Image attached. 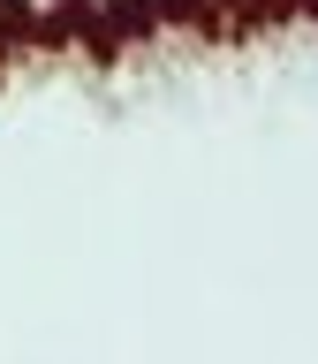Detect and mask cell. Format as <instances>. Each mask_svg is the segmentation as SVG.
Returning a JSON list of instances; mask_svg holds the SVG:
<instances>
[{"instance_id": "277c9868", "label": "cell", "mask_w": 318, "mask_h": 364, "mask_svg": "<svg viewBox=\"0 0 318 364\" xmlns=\"http://www.w3.org/2000/svg\"><path fill=\"white\" fill-rule=\"evenodd\" d=\"M76 53H84L91 68H121V61H129V46L114 38L106 23H84V38H76Z\"/></svg>"}, {"instance_id": "5b68a950", "label": "cell", "mask_w": 318, "mask_h": 364, "mask_svg": "<svg viewBox=\"0 0 318 364\" xmlns=\"http://www.w3.org/2000/svg\"><path fill=\"white\" fill-rule=\"evenodd\" d=\"M45 16L68 23V38H84V23H99V0H45Z\"/></svg>"}, {"instance_id": "7a4b0ae2", "label": "cell", "mask_w": 318, "mask_h": 364, "mask_svg": "<svg viewBox=\"0 0 318 364\" xmlns=\"http://www.w3.org/2000/svg\"><path fill=\"white\" fill-rule=\"evenodd\" d=\"M99 23H106V31L129 46V53H144V46H159V38H167V31H159V8H152V0H99Z\"/></svg>"}, {"instance_id": "8992f818", "label": "cell", "mask_w": 318, "mask_h": 364, "mask_svg": "<svg viewBox=\"0 0 318 364\" xmlns=\"http://www.w3.org/2000/svg\"><path fill=\"white\" fill-rule=\"evenodd\" d=\"M8 68H16V46H8V38H0V76H8Z\"/></svg>"}, {"instance_id": "3957f363", "label": "cell", "mask_w": 318, "mask_h": 364, "mask_svg": "<svg viewBox=\"0 0 318 364\" xmlns=\"http://www.w3.org/2000/svg\"><path fill=\"white\" fill-rule=\"evenodd\" d=\"M0 38L16 46V61L38 53V0H0Z\"/></svg>"}, {"instance_id": "6da1fadb", "label": "cell", "mask_w": 318, "mask_h": 364, "mask_svg": "<svg viewBox=\"0 0 318 364\" xmlns=\"http://www.w3.org/2000/svg\"><path fill=\"white\" fill-rule=\"evenodd\" d=\"M152 8H159V31H182V38H197V46H235L227 0H152Z\"/></svg>"}]
</instances>
